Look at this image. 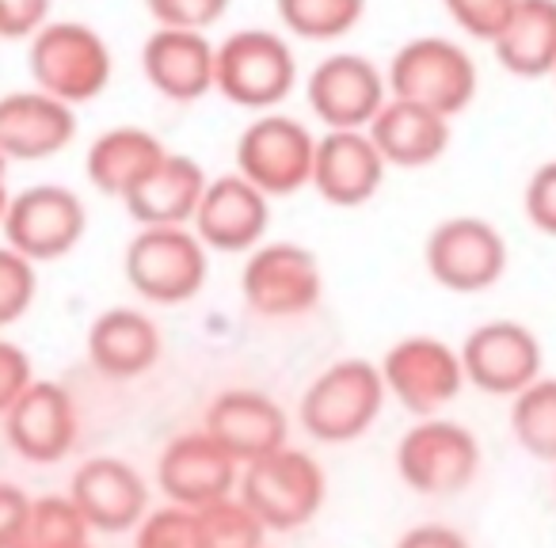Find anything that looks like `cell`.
<instances>
[{"label": "cell", "mask_w": 556, "mask_h": 548, "mask_svg": "<svg viewBox=\"0 0 556 548\" xmlns=\"http://www.w3.org/2000/svg\"><path fill=\"white\" fill-rule=\"evenodd\" d=\"M27 69L39 92L80 107L108 92L115 58L96 27L77 24V20H50L27 42Z\"/></svg>", "instance_id": "obj_1"}, {"label": "cell", "mask_w": 556, "mask_h": 548, "mask_svg": "<svg viewBox=\"0 0 556 548\" xmlns=\"http://www.w3.org/2000/svg\"><path fill=\"white\" fill-rule=\"evenodd\" d=\"M386 400L389 393L378 366L366 358H340L309 381L298 404V419L309 438L325 446H343V442L363 438L378 423Z\"/></svg>", "instance_id": "obj_2"}, {"label": "cell", "mask_w": 556, "mask_h": 548, "mask_svg": "<svg viewBox=\"0 0 556 548\" xmlns=\"http://www.w3.org/2000/svg\"><path fill=\"white\" fill-rule=\"evenodd\" d=\"M237 495L267 525V533H294L320 514L328 480L317 457H309L305 449L282 446L275 454L240 464Z\"/></svg>", "instance_id": "obj_3"}, {"label": "cell", "mask_w": 556, "mask_h": 548, "mask_svg": "<svg viewBox=\"0 0 556 548\" xmlns=\"http://www.w3.org/2000/svg\"><path fill=\"white\" fill-rule=\"evenodd\" d=\"M123 275L130 290L149 305H187L202 294L210 275V247L191 225H153L138 229L126 244Z\"/></svg>", "instance_id": "obj_4"}, {"label": "cell", "mask_w": 556, "mask_h": 548, "mask_svg": "<svg viewBox=\"0 0 556 548\" xmlns=\"http://www.w3.org/2000/svg\"><path fill=\"white\" fill-rule=\"evenodd\" d=\"M298 88V58L290 42L267 27L232 31L217 42L214 92L244 111H275Z\"/></svg>", "instance_id": "obj_5"}, {"label": "cell", "mask_w": 556, "mask_h": 548, "mask_svg": "<svg viewBox=\"0 0 556 548\" xmlns=\"http://www.w3.org/2000/svg\"><path fill=\"white\" fill-rule=\"evenodd\" d=\"M386 85L393 100L424 103L439 115L457 118L477 100L480 73L462 42L446 39V35H419L393 54Z\"/></svg>", "instance_id": "obj_6"}, {"label": "cell", "mask_w": 556, "mask_h": 548, "mask_svg": "<svg viewBox=\"0 0 556 548\" xmlns=\"http://www.w3.org/2000/svg\"><path fill=\"white\" fill-rule=\"evenodd\" d=\"M244 305L263 320H298L313 313L325 297L320 259L294 240H275L248 252L240 270Z\"/></svg>", "instance_id": "obj_7"}, {"label": "cell", "mask_w": 556, "mask_h": 548, "mask_svg": "<svg viewBox=\"0 0 556 548\" xmlns=\"http://www.w3.org/2000/svg\"><path fill=\"white\" fill-rule=\"evenodd\" d=\"M480 469V442L465 423L454 419H419L396 442V472L416 495L446 499L472 484Z\"/></svg>", "instance_id": "obj_8"}, {"label": "cell", "mask_w": 556, "mask_h": 548, "mask_svg": "<svg viewBox=\"0 0 556 548\" xmlns=\"http://www.w3.org/2000/svg\"><path fill=\"white\" fill-rule=\"evenodd\" d=\"M317 138L290 115H260L237 138V171L267 199H290L313 183Z\"/></svg>", "instance_id": "obj_9"}, {"label": "cell", "mask_w": 556, "mask_h": 548, "mask_svg": "<svg viewBox=\"0 0 556 548\" xmlns=\"http://www.w3.org/2000/svg\"><path fill=\"white\" fill-rule=\"evenodd\" d=\"M378 370L386 393L419 419L439 416L465 388L462 351L450 347L439 335H408V340L393 343Z\"/></svg>", "instance_id": "obj_10"}, {"label": "cell", "mask_w": 556, "mask_h": 548, "mask_svg": "<svg viewBox=\"0 0 556 548\" xmlns=\"http://www.w3.org/2000/svg\"><path fill=\"white\" fill-rule=\"evenodd\" d=\"M424 263L431 279L454 294H484L507 270V240L484 217H446L434 225L424 244Z\"/></svg>", "instance_id": "obj_11"}, {"label": "cell", "mask_w": 556, "mask_h": 548, "mask_svg": "<svg viewBox=\"0 0 556 548\" xmlns=\"http://www.w3.org/2000/svg\"><path fill=\"white\" fill-rule=\"evenodd\" d=\"M88 232V209L77 191L62 183H35L12 194L9 217H4V244L39 267L70 255Z\"/></svg>", "instance_id": "obj_12"}, {"label": "cell", "mask_w": 556, "mask_h": 548, "mask_svg": "<svg viewBox=\"0 0 556 548\" xmlns=\"http://www.w3.org/2000/svg\"><path fill=\"white\" fill-rule=\"evenodd\" d=\"M541 343L518 320H488L472 328L462 343L465 385L480 388L484 396H518L541 378Z\"/></svg>", "instance_id": "obj_13"}, {"label": "cell", "mask_w": 556, "mask_h": 548, "mask_svg": "<svg viewBox=\"0 0 556 548\" xmlns=\"http://www.w3.org/2000/svg\"><path fill=\"white\" fill-rule=\"evenodd\" d=\"M305 100L325 130H366L389 100L386 73L363 54H328L305 85Z\"/></svg>", "instance_id": "obj_14"}, {"label": "cell", "mask_w": 556, "mask_h": 548, "mask_svg": "<svg viewBox=\"0 0 556 548\" xmlns=\"http://www.w3.org/2000/svg\"><path fill=\"white\" fill-rule=\"evenodd\" d=\"M80 434L73 393L58 381L35 378L16 404L4 411V438L16 457L31 464H58L73 454Z\"/></svg>", "instance_id": "obj_15"}, {"label": "cell", "mask_w": 556, "mask_h": 548, "mask_svg": "<svg viewBox=\"0 0 556 548\" xmlns=\"http://www.w3.org/2000/svg\"><path fill=\"white\" fill-rule=\"evenodd\" d=\"M237 480L240 461L225 454L202 426L176 434L156 457V487L164 499L187 510H202L225 495H237Z\"/></svg>", "instance_id": "obj_16"}, {"label": "cell", "mask_w": 556, "mask_h": 548, "mask_svg": "<svg viewBox=\"0 0 556 548\" xmlns=\"http://www.w3.org/2000/svg\"><path fill=\"white\" fill-rule=\"evenodd\" d=\"M270 225V199L240 171L217 176L206 183L202 202L191 217V229L210 252L240 255L263 244Z\"/></svg>", "instance_id": "obj_17"}, {"label": "cell", "mask_w": 556, "mask_h": 548, "mask_svg": "<svg viewBox=\"0 0 556 548\" xmlns=\"http://www.w3.org/2000/svg\"><path fill=\"white\" fill-rule=\"evenodd\" d=\"M202 431L240 464L290 446V419L260 388H225L210 400Z\"/></svg>", "instance_id": "obj_18"}, {"label": "cell", "mask_w": 556, "mask_h": 548, "mask_svg": "<svg viewBox=\"0 0 556 548\" xmlns=\"http://www.w3.org/2000/svg\"><path fill=\"white\" fill-rule=\"evenodd\" d=\"M70 495L88 530L126 533L149 514V484L123 457H88L70 480Z\"/></svg>", "instance_id": "obj_19"}, {"label": "cell", "mask_w": 556, "mask_h": 548, "mask_svg": "<svg viewBox=\"0 0 556 548\" xmlns=\"http://www.w3.org/2000/svg\"><path fill=\"white\" fill-rule=\"evenodd\" d=\"M386 156L378 153L370 130H325L313 156V191L328 206H363L386 183Z\"/></svg>", "instance_id": "obj_20"}, {"label": "cell", "mask_w": 556, "mask_h": 548, "mask_svg": "<svg viewBox=\"0 0 556 548\" xmlns=\"http://www.w3.org/2000/svg\"><path fill=\"white\" fill-rule=\"evenodd\" d=\"M73 138H77V107L39 88L0 95V153L9 164L50 161L65 153Z\"/></svg>", "instance_id": "obj_21"}, {"label": "cell", "mask_w": 556, "mask_h": 548, "mask_svg": "<svg viewBox=\"0 0 556 548\" xmlns=\"http://www.w3.org/2000/svg\"><path fill=\"white\" fill-rule=\"evenodd\" d=\"M217 47L206 31L156 27L141 47V73L149 88L168 103H199L214 92Z\"/></svg>", "instance_id": "obj_22"}, {"label": "cell", "mask_w": 556, "mask_h": 548, "mask_svg": "<svg viewBox=\"0 0 556 548\" xmlns=\"http://www.w3.org/2000/svg\"><path fill=\"white\" fill-rule=\"evenodd\" d=\"M85 351L96 373H103L111 381H134L161 362L164 340L149 313L130 309V305H115V309L100 313L92 320Z\"/></svg>", "instance_id": "obj_23"}, {"label": "cell", "mask_w": 556, "mask_h": 548, "mask_svg": "<svg viewBox=\"0 0 556 548\" xmlns=\"http://www.w3.org/2000/svg\"><path fill=\"white\" fill-rule=\"evenodd\" d=\"M454 118L439 115V111L424 107L412 100H393L389 95L386 107L378 111L366 130H370L378 153L386 156L389 168H427V164L442 161V153L454 141Z\"/></svg>", "instance_id": "obj_24"}, {"label": "cell", "mask_w": 556, "mask_h": 548, "mask_svg": "<svg viewBox=\"0 0 556 548\" xmlns=\"http://www.w3.org/2000/svg\"><path fill=\"white\" fill-rule=\"evenodd\" d=\"M206 183L210 176L202 171L199 161H191L187 153H168L126 194L123 206L141 229H153V225H191Z\"/></svg>", "instance_id": "obj_25"}, {"label": "cell", "mask_w": 556, "mask_h": 548, "mask_svg": "<svg viewBox=\"0 0 556 548\" xmlns=\"http://www.w3.org/2000/svg\"><path fill=\"white\" fill-rule=\"evenodd\" d=\"M168 156L164 141L146 126H111L88 145L85 176L100 194L123 202Z\"/></svg>", "instance_id": "obj_26"}, {"label": "cell", "mask_w": 556, "mask_h": 548, "mask_svg": "<svg viewBox=\"0 0 556 548\" xmlns=\"http://www.w3.org/2000/svg\"><path fill=\"white\" fill-rule=\"evenodd\" d=\"M492 54L510 77L541 80L556 69V0H518Z\"/></svg>", "instance_id": "obj_27"}, {"label": "cell", "mask_w": 556, "mask_h": 548, "mask_svg": "<svg viewBox=\"0 0 556 548\" xmlns=\"http://www.w3.org/2000/svg\"><path fill=\"white\" fill-rule=\"evenodd\" d=\"M510 434L533 461H556V378H538L510 396Z\"/></svg>", "instance_id": "obj_28"}, {"label": "cell", "mask_w": 556, "mask_h": 548, "mask_svg": "<svg viewBox=\"0 0 556 548\" xmlns=\"http://www.w3.org/2000/svg\"><path fill=\"white\" fill-rule=\"evenodd\" d=\"M290 35L305 42H336L366 20V0H275Z\"/></svg>", "instance_id": "obj_29"}, {"label": "cell", "mask_w": 556, "mask_h": 548, "mask_svg": "<svg viewBox=\"0 0 556 548\" xmlns=\"http://www.w3.org/2000/svg\"><path fill=\"white\" fill-rule=\"evenodd\" d=\"M88 522L70 495H39L27 510L16 548H73L88 540Z\"/></svg>", "instance_id": "obj_30"}, {"label": "cell", "mask_w": 556, "mask_h": 548, "mask_svg": "<svg viewBox=\"0 0 556 548\" xmlns=\"http://www.w3.org/2000/svg\"><path fill=\"white\" fill-rule=\"evenodd\" d=\"M194 514H199L202 548H267V525L240 495H225Z\"/></svg>", "instance_id": "obj_31"}, {"label": "cell", "mask_w": 556, "mask_h": 548, "mask_svg": "<svg viewBox=\"0 0 556 548\" xmlns=\"http://www.w3.org/2000/svg\"><path fill=\"white\" fill-rule=\"evenodd\" d=\"M35 297H39V275L27 255L16 247L0 244V328H12L31 313Z\"/></svg>", "instance_id": "obj_32"}, {"label": "cell", "mask_w": 556, "mask_h": 548, "mask_svg": "<svg viewBox=\"0 0 556 548\" xmlns=\"http://www.w3.org/2000/svg\"><path fill=\"white\" fill-rule=\"evenodd\" d=\"M134 548H202L199 514L176 502L149 510L134 530Z\"/></svg>", "instance_id": "obj_33"}, {"label": "cell", "mask_w": 556, "mask_h": 548, "mask_svg": "<svg viewBox=\"0 0 556 548\" xmlns=\"http://www.w3.org/2000/svg\"><path fill=\"white\" fill-rule=\"evenodd\" d=\"M518 0H442V9L450 12L457 27H462L469 39H480L492 47L495 35L503 31V24L510 20Z\"/></svg>", "instance_id": "obj_34"}, {"label": "cell", "mask_w": 556, "mask_h": 548, "mask_svg": "<svg viewBox=\"0 0 556 548\" xmlns=\"http://www.w3.org/2000/svg\"><path fill=\"white\" fill-rule=\"evenodd\" d=\"M229 4L232 0H146L156 27H176V31H210L229 12Z\"/></svg>", "instance_id": "obj_35"}, {"label": "cell", "mask_w": 556, "mask_h": 548, "mask_svg": "<svg viewBox=\"0 0 556 548\" xmlns=\"http://www.w3.org/2000/svg\"><path fill=\"white\" fill-rule=\"evenodd\" d=\"M526 217L538 232L545 237H556V161H545L538 171L530 176L522 194Z\"/></svg>", "instance_id": "obj_36"}, {"label": "cell", "mask_w": 556, "mask_h": 548, "mask_svg": "<svg viewBox=\"0 0 556 548\" xmlns=\"http://www.w3.org/2000/svg\"><path fill=\"white\" fill-rule=\"evenodd\" d=\"M50 24V0H0V39L31 42Z\"/></svg>", "instance_id": "obj_37"}, {"label": "cell", "mask_w": 556, "mask_h": 548, "mask_svg": "<svg viewBox=\"0 0 556 548\" xmlns=\"http://www.w3.org/2000/svg\"><path fill=\"white\" fill-rule=\"evenodd\" d=\"M35 381L31 358L20 343L0 340V416L12 408V404L24 396V388Z\"/></svg>", "instance_id": "obj_38"}, {"label": "cell", "mask_w": 556, "mask_h": 548, "mask_svg": "<svg viewBox=\"0 0 556 548\" xmlns=\"http://www.w3.org/2000/svg\"><path fill=\"white\" fill-rule=\"evenodd\" d=\"M27 510H31V495L16 484L0 480V548H16L20 533H24Z\"/></svg>", "instance_id": "obj_39"}, {"label": "cell", "mask_w": 556, "mask_h": 548, "mask_svg": "<svg viewBox=\"0 0 556 548\" xmlns=\"http://www.w3.org/2000/svg\"><path fill=\"white\" fill-rule=\"evenodd\" d=\"M393 548H472V545L462 530H454V525L424 522V525H412Z\"/></svg>", "instance_id": "obj_40"}, {"label": "cell", "mask_w": 556, "mask_h": 548, "mask_svg": "<svg viewBox=\"0 0 556 548\" xmlns=\"http://www.w3.org/2000/svg\"><path fill=\"white\" fill-rule=\"evenodd\" d=\"M12 206V191H9V176H0V229H4V217Z\"/></svg>", "instance_id": "obj_41"}, {"label": "cell", "mask_w": 556, "mask_h": 548, "mask_svg": "<svg viewBox=\"0 0 556 548\" xmlns=\"http://www.w3.org/2000/svg\"><path fill=\"white\" fill-rule=\"evenodd\" d=\"M0 176H9V161H4V153H0Z\"/></svg>", "instance_id": "obj_42"}, {"label": "cell", "mask_w": 556, "mask_h": 548, "mask_svg": "<svg viewBox=\"0 0 556 548\" xmlns=\"http://www.w3.org/2000/svg\"><path fill=\"white\" fill-rule=\"evenodd\" d=\"M73 548H92V540H85V545H73Z\"/></svg>", "instance_id": "obj_43"}, {"label": "cell", "mask_w": 556, "mask_h": 548, "mask_svg": "<svg viewBox=\"0 0 556 548\" xmlns=\"http://www.w3.org/2000/svg\"><path fill=\"white\" fill-rule=\"evenodd\" d=\"M553 80H556V69H553Z\"/></svg>", "instance_id": "obj_44"}]
</instances>
